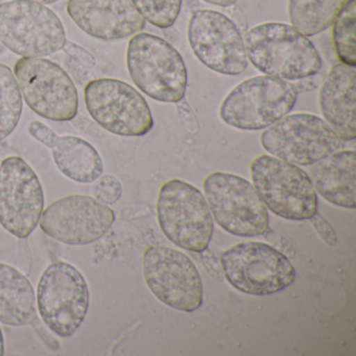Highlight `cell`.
<instances>
[{
	"label": "cell",
	"mask_w": 356,
	"mask_h": 356,
	"mask_svg": "<svg viewBox=\"0 0 356 356\" xmlns=\"http://www.w3.org/2000/svg\"><path fill=\"white\" fill-rule=\"evenodd\" d=\"M245 44L248 59L264 76L297 82L323 67L314 43L289 24H259L245 34Z\"/></svg>",
	"instance_id": "1"
},
{
	"label": "cell",
	"mask_w": 356,
	"mask_h": 356,
	"mask_svg": "<svg viewBox=\"0 0 356 356\" xmlns=\"http://www.w3.org/2000/svg\"><path fill=\"white\" fill-rule=\"evenodd\" d=\"M127 66L134 84L160 103L184 99L188 72L184 60L170 43L156 35L138 33L129 42Z\"/></svg>",
	"instance_id": "2"
},
{
	"label": "cell",
	"mask_w": 356,
	"mask_h": 356,
	"mask_svg": "<svg viewBox=\"0 0 356 356\" xmlns=\"http://www.w3.org/2000/svg\"><path fill=\"white\" fill-rule=\"evenodd\" d=\"M298 95L291 82L270 76H253L225 97L220 118L237 130H264L293 110Z\"/></svg>",
	"instance_id": "3"
},
{
	"label": "cell",
	"mask_w": 356,
	"mask_h": 356,
	"mask_svg": "<svg viewBox=\"0 0 356 356\" xmlns=\"http://www.w3.org/2000/svg\"><path fill=\"white\" fill-rule=\"evenodd\" d=\"M157 218L162 232L177 247L195 253L208 249L213 218L206 197L191 183L172 179L162 185Z\"/></svg>",
	"instance_id": "4"
},
{
	"label": "cell",
	"mask_w": 356,
	"mask_h": 356,
	"mask_svg": "<svg viewBox=\"0 0 356 356\" xmlns=\"http://www.w3.org/2000/svg\"><path fill=\"white\" fill-rule=\"evenodd\" d=\"M65 29L59 16L31 0L0 3V42L22 58H44L63 49Z\"/></svg>",
	"instance_id": "5"
},
{
	"label": "cell",
	"mask_w": 356,
	"mask_h": 356,
	"mask_svg": "<svg viewBox=\"0 0 356 356\" xmlns=\"http://www.w3.org/2000/svg\"><path fill=\"white\" fill-rule=\"evenodd\" d=\"M252 182L262 202L284 220H309L318 211V195L305 170L270 155L250 165Z\"/></svg>",
	"instance_id": "6"
},
{
	"label": "cell",
	"mask_w": 356,
	"mask_h": 356,
	"mask_svg": "<svg viewBox=\"0 0 356 356\" xmlns=\"http://www.w3.org/2000/svg\"><path fill=\"white\" fill-rule=\"evenodd\" d=\"M226 280L245 295L268 296L296 280L295 268L279 250L260 241L237 243L220 255Z\"/></svg>",
	"instance_id": "7"
},
{
	"label": "cell",
	"mask_w": 356,
	"mask_h": 356,
	"mask_svg": "<svg viewBox=\"0 0 356 356\" xmlns=\"http://www.w3.org/2000/svg\"><path fill=\"white\" fill-rule=\"evenodd\" d=\"M212 218L220 228L239 237H255L268 231V208L253 184L230 172L208 175L203 183Z\"/></svg>",
	"instance_id": "8"
},
{
	"label": "cell",
	"mask_w": 356,
	"mask_h": 356,
	"mask_svg": "<svg viewBox=\"0 0 356 356\" xmlns=\"http://www.w3.org/2000/svg\"><path fill=\"white\" fill-rule=\"evenodd\" d=\"M37 307L44 324L55 334L70 337L86 318L89 289L82 273L68 262L49 264L37 287Z\"/></svg>",
	"instance_id": "9"
},
{
	"label": "cell",
	"mask_w": 356,
	"mask_h": 356,
	"mask_svg": "<svg viewBox=\"0 0 356 356\" xmlns=\"http://www.w3.org/2000/svg\"><path fill=\"white\" fill-rule=\"evenodd\" d=\"M260 143L274 157L300 166L312 165L345 145L324 120L309 113L287 114L264 129Z\"/></svg>",
	"instance_id": "10"
},
{
	"label": "cell",
	"mask_w": 356,
	"mask_h": 356,
	"mask_svg": "<svg viewBox=\"0 0 356 356\" xmlns=\"http://www.w3.org/2000/svg\"><path fill=\"white\" fill-rule=\"evenodd\" d=\"M13 72L22 99L39 116L72 122L78 115V90L59 64L44 58H20Z\"/></svg>",
	"instance_id": "11"
},
{
	"label": "cell",
	"mask_w": 356,
	"mask_h": 356,
	"mask_svg": "<svg viewBox=\"0 0 356 356\" xmlns=\"http://www.w3.org/2000/svg\"><path fill=\"white\" fill-rule=\"evenodd\" d=\"M84 99L92 120L112 134L141 137L154 127L147 102L128 83L116 79H95L85 86Z\"/></svg>",
	"instance_id": "12"
},
{
	"label": "cell",
	"mask_w": 356,
	"mask_h": 356,
	"mask_svg": "<svg viewBox=\"0 0 356 356\" xmlns=\"http://www.w3.org/2000/svg\"><path fill=\"white\" fill-rule=\"evenodd\" d=\"M143 277L149 291L172 309L193 312L203 303V281L193 260L164 245L145 249Z\"/></svg>",
	"instance_id": "13"
},
{
	"label": "cell",
	"mask_w": 356,
	"mask_h": 356,
	"mask_svg": "<svg viewBox=\"0 0 356 356\" xmlns=\"http://www.w3.org/2000/svg\"><path fill=\"white\" fill-rule=\"evenodd\" d=\"M189 45L197 59L222 76H239L248 67L245 39L233 20L220 12L197 10L188 24Z\"/></svg>",
	"instance_id": "14"
},
{
	"label": "cell",
	"mask_w": 356,
	"mask_h": 356,
	"mask_svg": "<svg viewBox=\"0 0 356 356\" xmlns=\"http://www.w3.org/2000/svg\"><path fill=\"white\" fill-rule=\"evenodd\" d=\"M44 209V191L38 175L18 157L0 164V225L17 238H28Z\"/></svg>",
	"instance_id": "15"
},
{
	"label": "cell",
	"mask_w": 356,
	"mask_h": 356,
	"mask_svg": "<svg viewBox=\"0 0 356 356\" xmlns=\"http://www.w3.org/2000/svg\"><path fill=\"white\" fill-rule=\"evenodd\" d=\"M115 220L113 210L92 197L72 195L57 200L41 214L45 234L70 245H90L101 239Z\"/></svg>",
	"instance_id": "16"
},
{
	"label": "cell",
	"mask_w": 356,
	"mask_h": 356,
	"mask_svg": "<svg viewBox=\"0 0 356 356\" xmlns=\"http://www.w3.org/2000/svg\"><path fill=\"white\" fill-rule=\"evenodd\" d=\"M66 11L80 30L99 40H122L145 28L131 0H68Z\"/></svg>",
	"instance_id": "17"
},
{
	"label": "cell",
	"mask_w": 356,
	"mask_h": 356,
	"mask_svg": "<svg viewBox=\"0 0 356 356\" xmlns=\"http://www.w3.org/2000/svg\"><path fill=\"white\" fill-rule=\"evenodd\" d=\"M29 133L33 138L49 147L60 172L74 182L88 184L103 175L104 163L97 149L81 137L59 136L38 120L30 122Z\"/></svg>",
	"instance_id": "18"
},
{
	"label": "cell",
	"mask_w": 356,
	"mask_h": 356,
	"mask_svg": "<svg viewBox=\"0 0 356 356\" xmlns=\"http://www.w3.org/2000/svg\"><path fill=\"white\" fill-rule=\"evenodd\" d=\"M318 105L325 122L343 141L356 137L355 67L333 66L321 85Z\"/></svg>",
	"instance_id": "19"
},
{
	"label": "cell",
	"mask_w": 356,
	"mask_h": 356,
	"mask_svg": "<svg viewBox=\"0 0 356 356\" xmlns=\"http://www.w3.org/2000/svg\"><path fill=\"white\" fill-rule=\"evenodd\" d=\"M356 158L352 149H339L310 165L314 191L337 207L355 209Z\"/></svg>",
	"instance_id": "20"
},
{
	"label": "cell",
	"mask_w": 356,
	"mask_h": 356,
	"mask_svg": "<svg viewBox=\"0 0 356 356\" xmlns=\"http://www.w3.org/2000/svg\"><path fill=\"white\" fill-rule=\"evenodd\" d=\"M36 318V296L32 283L17 268L0 262V323L26 326Z\"/></svg>",
	"instance_id": "21"
},
{
	"label": "cell",
	"mask_w": 356,
	"mask_h": 356,
	"mask_svg": "<svg viewBox=\"0 0 356 356\" xmlns=\"http://www.w3.org/2000/svg\"><path fill=\"white\" fill-rule=\"evenodd\" d=\"M347 0H289L291 26L306 37L316 36L332 26Z\"/></svg>",
	"instance_id": "22"
},
{
	"label": "cell",
	"mask_w": 356,
	"mask_h": 356,
	"mask_svg": "<svg viewBox=\"0 0 356 356\" xmlns=\"http://www.w3.org/2000/svg\"><path fill=\"white\" fill-rule=\"evenodd\" d=\"M24 99L13 70L0 64V143L7 139L19 124Z\"/></svg>",
	"instance_id": "23"
},
{
	"label": "cell",
	"mask_w": 356,
	"mask_h": 356,
	"mask_svg": "<svg viewBox=\"0 0 356 356\" xmlns=\"http://www.w3.org/2000/svg\"><path fill=\"white\" fill-rule=\"evenodd\" d=\"M356 0H347L332 24V42L341 63L356 65Z\"/></svg>",
	"instance_id": "24"
},
{
	"label": "cell",
	"mask_w": 356,
	"mask_h": 356,
	"mask_svg": "<svg viewBox=\"0 0 356 356\" xmlns=\"http://www.w3.org/2000/svg\"><path fill=\"white\" fill-rule=\"evenodd\" d=\"M143 19L156 28H172L182 8V0H131Z\"/></svg>",
	"instance_id": "25"
},
{
	"label": "cell",
	"mask_w": 356,
	"mask_h": 356,
	"mask_svg": "<svg viewBox=\"0 0 356 356\" xmlns=\"http://www.w3.org/2000/svg\"><path fill=\"white\" fill-rule=\"evenodd\" d=\"M92 193L97 201L106 205H112L118 203L122 197V182L113 175H102L95 181Z\"/></svg>",
	"instance_id": "26"
},
{
	"label": "cell",
	"mask_w": 356,
	"mask_h": 356,
	"mask_svg": "<svg viewBox=\"0 0 356 356\" xmlns=\"http://www.w3.org/2000/svg\"><path fill=\"white\" fill-rule=\"evenodd\" d=\"M62 49L72 61L76 62V64L82 66V67L91 70V68H95V65H97V59H95V56L90 51L84 49V47L72 42V41H66Z\"/></svg>",
	"instance_id": "27"
},
{
	"label": "cell",
	"mask_w": 356,
	"mask_h": 356,
	"mask_svg": "<svg viewBox=\"0 0 356 356\" xmlns=\"http://www.w3.org/2000/svg\"><path fill=\"white\" fill-rule=\"evenodd\" d=\"M309 222H312L316 232L318 233V236L321 237L324 243L328 245H334L337 243V235L333 227L331 226L330 222L321 216L318 211L309 218Z\"/></svg>",
	"instance_id": "28"
},
{
	"label": "cell",
	"mask_w": 356,
	"mask_h": 356,
	"mask_svg": "<svg viewBox=\"0 0 356 356\" xmlns=\"http://www.w3.org/2000/svg\"><path fill=\"white\" fill-rule=\"evenodd\" d=\"M177 110H178L179 118L183 126L187 131L191 133H197L199 130V122H197V116L195 112L191 109V106L185 102L184 99L177 103Z\"/></svg>",
	"instance_id": "29"
},
{
	"label": "cell",
	"mask_w": 356,
	"mask_h": 356,
	"mask_svg": "<svg viewBox=\"0 0 356 356\" xmlns=\"http://www.w3.org/2000/svg\"><path fill=\"white\" fill-rule=\"evenodd\" d=\"M72 122L79 131L88 135V136L95 137V138H101V137L106 136L105 133L103 132V129L99 124H95L92 120L85 118V116L76 115L72 120Z\"/></svg>",
	"instance_id": "30"
},
{
	"label": "cell",
	"mask_w": 356,
	"mask_h": 356,
	"mask_svg": "<svg viewBox=\"0 0 356 356\" xmlns=\"http://www.w3.org/2000/svg\"><path fill=\"white\" fill-rule=\"evenodd\" d=\"M200 255H201V259L202 262H203V266H205L206 270H207V272L211 275V277L218 279V280H222V266H220V264H218L216 256H214L213 254H212L211 252H210L208 249H206L205 251L201 252Z\"/></svg>",
	"instance_id": "31"
},
{
	"label": "cell",
	"mask_w": 356,
	"mask_h": 356,
	"mask_svg": "<svg viewBox=\"0 0 356 356\" xmlns=\"http://www.w3.org/2000/svg\"><path fill=\"white\" fill-rule=\"evenodd\" d=\"M203 1L220 8H230L237 3V0H203Z\"/></svg>",
	"instance_id": "32"
},
{
	"label": "cell",
	"mask_w": 356,
	"mask_h": 356,
	"mask_svg": "<svg viewBox=\"0 0 356 356\" xmlns=\"http://www.w3.org/2000/svg\"><path fill=\"white\" fill-rule=\"evenodd\" d=\"M5 353V343H3V334L1 328H0V356H3Z\"/></svg>",
	"instance_id": "33"
},
{
	"label": "cell",
	"mask_w": 356,
	"mask_h": 356,
	"mask_svg": "<svg viewBox=\"0 0 356 356\" xmlns=\"http://www.w3.org/2000/svg\"><path fill=\"white\" fill-rule=\"evenodd\" d=\"M35 3H41V5H51V3H57L59 0H31Z\"/></svg>",
	"instance_id": "34"
}]
</instances>
